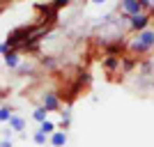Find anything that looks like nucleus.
<instances>
[{
  "label": "nucleus",
  "mask_w": 154,
  "mask_h": 147,
  "mask_svg": "<svg viewBox=\"0 0 154 147\" xmlns=\"http://www.w3.org/2000/svg\"><path fill=\"white\" fill-rule=\"evenodd\" d=\"M90 2H94V5H103L106 0H90Z\"/></svg>",
  "instance_id": "18"
},
{
  "label": "nucleus",
  "mask_w": 154,
  "mask_h": 147,
  "mask_svg": "<svg viewBox=\"0 0 154 147\" xmlns=\"http://www.w3.org/2000/svg\"><path fill=\"white\" fill-rule=\"evenodd\" d=\"M46 115H48V110H46L44 106H39V108H35V110H32V117H35V120H37L39 124H42V122L46 120Z\"/></svg>",
  "instance_id": "13"
},
{
  "label": "nucleus",
  "mask_w": 154,
  "mask_h": 147,
  "mask_svg": "<svg viewBox=\"0 0 154 147\" xmlns=\"http://www.w3.org/2000/svg\"><path fill=\"white\" fill-rule=\"evenodd\" d=\"M71 127V110H60V131H67Z\"/></svg>",
  "instance_id": "11"
},
{
  "label": "nucleus",
  "mask_w": 154,
  "mask_h": 147,
  "mask_svg": "<svg viewBox=\"0 0 154 147\" xmlns=\"http://www.w3.org/2000/svg\"><path fill=\"white\" fill-rule=\"evenodd\" d=\"M149 51H154V28L134 32V37L127 39V53L129 55L140 58V55H145V53H149Z\"/></svg>",
  "instance_id": "1"
},
{
  "label": "nucleus",
  "mask_w": 154,
  "mask_h": 147,
  "mask_svg": "<svg viewBox=\"0 0 154 147\" xmlns=\"http://www.w3.org/2000/svg\"><path fill=\"white\" fill-rule=\"evenodd\" d=\"M39 131H42V133H46V136H53L55 131H58V124H53L51 120H44L42 124H39Z\"/></svg>",
  "instance_id": "12"
},
{
  "label": "nucleus",
  "mask_w": 154,
  "mask_h": 147,
  "mask_svg": "<svg viewBox=\"0 0 154 147\" xmlns=\"http://www.w3.org/2000/svg\"><path fill=\"white\" fill-rule=\"evenodd\" d=\"M69 2H71V0H51L53 9H58V12H60V9H62V7H67V5H69Z\"/></svg>",
  "instance_id": "16"
},
{
  "label": "nucleus",
  "mask_w": 154,
  "mask_h": 147,
  "mask_svg": "<svg viewBox=\"0 0 154 147\" xmlns=\"http://www.w3.org/2000/svg\"><path fill=\"white\" fill-rule=\"evenodd\" d=\"M120 55H103L101 58V67H103V71L108 74V76H113L115 71H120Z\"/></svg>",
  "instance_id": "6"
},
{
  "label": "nucleus",
  "mask_w": 154,
  "mask_h": 147,
  "mask_svg": "<svg viewBox=\"0 0 154 147\" xmlns=\"http://www.w3.org/2000/svg\"><path fill=\"white\" fill-rule=\"evenodd\" d=\"M32 140L37 142V145H46V142H48V136H46V133H42V131L37 129V131L32 133Z\"/></svg>",
  "instance_id": "14"
},
{
  "label": "nucleus",
  "mask_w": 154,
  "mask_h": 147,
  "mask_svg": "<svg viewBox=\"0 0 154 147\" xmlns=\"http://www.w3.org/2000/svg\"><path fill=\"white\" fill-rule=\"evenodd\" d=\"M140 0H120V14H127V16H136V14H143Z\"/></svg>",
  "instance_id": "4"
},
{
  "label": "nucleus",
  "mask_w": 154,
  "mask_h": 147,
  "mask_svg": "<svg viewBox=\"0 0 154 147\" xmlns=\"http://www.w3.org/2000/svg\"><path fill=\"white\" fill-rule=\"evenodd\" d=\"M48 142H51L53 147H64L67 145V131H55L53 136H48Z\"/></svg>",
  "instance_id": "10"
},
{
  "label": "nucleus",
  "mask_w": 154,
  "mask_h": 147,
  "mask_svg": "<svg viewBox=\"0 0 154 147\" xmlns=\"http://www.w3.org/2000/svg\"><path fill=\"white\" fill-rule=\"evenodd\" d=\"M12 108L9 106H0V122H9V117H12Z\"/></svg>",
  "instance_id": "15"
},
{
  "label": "nucleus",
  "mask_w": 154,
  "mask_h": 147,
  "mask_svg": "<svg viewBox=\"0 0 154 147\" xmlns=\"http://www.w3.org/2000/svg\"><path fill=\"white\" fill-rule=\"evenodd\" d=\"M42 106H44L48 113H51V110H60V96H58V92H53V90L44 92V94H42Z\"/></svg>",
  "instance_id": "5"
},
{
  "label": "nucleus",
  "mask_w": 154,
  "mask_h": 147,
  "mask_svg": "<svg viewBox=\"0 0 154 147\" xmlns=\"http://www.w3.org/2000/svg\"><path fill=\"white\" fill-rule=\"evenodd\" d=\"M138 64H140V60L136 58V55H129L127 53V55H122V60H120V71H122V74H131Z\"/></svg>",
  "instance_id": "7"
},
{
  "label": "nucleus",
  "mask_w": 154,
  "mask_h": 147,
  "mask_svg": "<svg viewBox=\"0 0 154 147\" xmlns=\"http://www.w3.org/2000/svg\"><path fill=\"white\" fill-rule=\"evenodd\" d=\"M0 147H14V145H12V140H9V138H5V140H0Z\"/></svg>",
  "instance_id": "17"
},
{
  "label": "nucleus",
  "mask_w": 154,
  "mask_h": 147,
  "mask_svg": "<svg viewBox=\"0 0 154 147\" xmlns=\"http://www.w3.org/2000/svg\"><path fill=\"white\" fill-rule=\"evenodd\" d=\"M152 14L149 12H143V14H136V16H129V30L131 32H140V30H147L149 23H152Z\"/></svg>",
  "instance_id": "3"
},
{
  "label": "nucleus",
  "mask_w": 154,
  "mask_h": 147,
  "mask_svg": "<svg viewBox=\"0 0 154 147\" xmlns=\"http://www.w3.org/2000/svg\"><path fill=\"white\" fill-rule=\"evenodd\" d=\"M32 30H35V26H21V28H16V30H12L9 35H7L5 44L9 46V48H16V51H19L21 46H23L28 39H30Z\"/></svg>",
  "instance_id": "2"
},
{
  "label": "nucleus",
  "mask_w": 154,
  "mask_h": 147,
  "mask_svg": "<svg viewBox=\"0 0 154 147\" xmlns=\"http://www.w3.org/2000/svg\"><path fill=\"white\" fill-rule=\"evenodd\" d=\"M2 60H5V64L9 67V69H16V67L21 64L19 62V51H16V48H9V51L2 55Z\"/></svg>",
  "instance_id": "9"
},
{
  "label": "nucleus",
  "mask_w": 154,
  "mask_h": 147,
  "mask_svg": "<svg viewBox=\"0 0 154 147\" xmlns=\"http://www.w3.org/2000/svg\"><path fill=\"white\" fill-rule=\"evenodd\" d=\"M7 124H9V129H12L14 133H23V131H26V120L21 115H12Z\"/></svg>",
  "instance_id": "8"
}]
</instances>
